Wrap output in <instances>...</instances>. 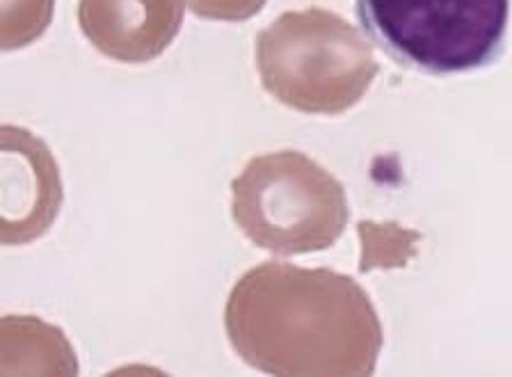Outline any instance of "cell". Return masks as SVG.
<instances>
[{
    "mask_svg": "<svg viewBox=\"0 0 512 377\" xmlns=\"http://www.w3.org/2000/svg\"><path fill=\"white\" fill-rule=\"evenodd\" d=\"M512 0H355L368 37L400 67L446 78L499 62Z\"/></svg>",
    "mask_w": 512,
    "mask_h": 377,
    "instance_id": "4",
    "label": "cell"
},
{
    "mask_svg": "<svg viewBox=\"0 0 512 377\" xmlns=\"http://www.w3.org/2000/svg\"><path fill=\"white\" fill-rule=\"evenodd\" d=\"M55 0H0V48L19 51L44 35L53 21Z\"/></svg>",
    "mask_w": 512,
    "mask_h": 377,
    "instance_id": "8",
    "label": "cell"
},
{
    "mask_svg": "<svg viewBox=\"0 0 512 377\" xmlns=\"http://www.w3.org/2000/svg\"><path fill=\"white\" fill-rule=\"evenodd\" d=\"M224 330L247 366L275 377H368L384 346L378 309L357 279L286 261L238 279Z\"/></svg>",
    "mask_w": 512,
    "mask_h": 377,
    "instance_id": "1",
    "label": "cell"
},
{
    "mask_svg": "<svg viewBox=\"0 0 512 377\" xmlns=\"http://www.w3.org/2000/svg\"><path fill=\"white\" fill-rule=\"evenodd\" d=\"M231 215L252 245L275 256L330 250L350 222L341 181L302 151L250 158L231 181Z\"/></svg>",
    "mask_w": 512,
    "mask_h": 377,
    "instance_id": "3",
    "label": "cell"
},
{
    "mask_svg": "<svg viewBox=\"0 0 512 377\" xmlns=\"http://www.w3.org/2000/svg\"><path fill=\"white\" fill-rule=\"evenodd\" d=\"M254 51L263 90L302 115H343L380 74L368 39L325 7L279 14L259 32Z\"/></svg>",
    "mask_w": 512,
    "mask_h": 377,
    "instance_id": "2",
    "label": "cell"
},
{
    "mask_svg": "<svg viewBox=\"0 0 512 377\" xmlns=\"http://www.w3.org/2000/svg\"><path fill=\"white\" fill-rule=\"evenodd\" d=\"M3 334L14 336L16 341L23 343L19 352V366L14 368V373H35V355L39 362V373L46 375H76L78 373V359L71 350L69 341L64 339V334L58 327L46 325L39 318H3ZM12 373V375H14Z\"/></svg>",
    "mask_w": 512,
    "mask_h": 377,
    "instance_id": "7",
    "label": "cell"
},
{
    "mask_svg": "<svg viewBox=\"0 0 512 377\" xmlns=\"http://www.w3.org/2000/svg\"><path fill=\"white\" fill-rule=\"evenodd\" d=\"M58 160L26 128L3 126V245L42 238L62 208Z\"/></svg>",
    "mask_w": 512,
    "mask_h": 377,
    "instance_id": "5",
    "label": "cell"
},
{
    "mask_svg": "<svg viewBox=\"0 0 512 377\" xmlns=\"http://www.w3.org/2000/svg\"><path fill=\"white\" fill-rule=\"evenodd\" d=\"M78 26L106 58L147 64L179 37L183 0H80Z\"/></svg>",
    "mask_w": 512,
    "mask_h": 377,
    "instance_id": "6",
    "label": "cell"
},
{
    "mask_svg": "<svg viewBox=\"0 0 512 377\" xmlns=\"http://www.w3.org/2000/svg\"><path fill=\"white\" fill-rule=\"evenodd\" d=\"M190 12L206 21L245 23L263 12L268 0H183Z\"/></svg>",
    "mask_w": 512,
    "mask_h": 377,
    "instance_id": "9",
    "label": "cell"
}]
</instances>
